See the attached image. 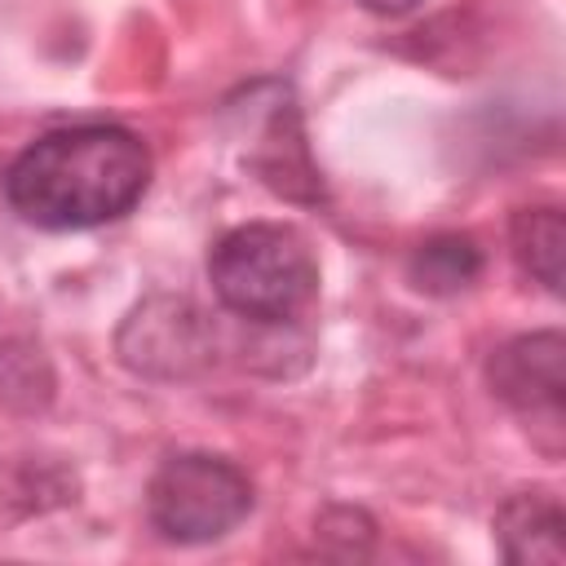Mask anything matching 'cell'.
Masks as SVG:
<instances>
[{
    "mask_svg": "<svg viewBox=\"0 0 566 566\" xmlns=\"http://www.w3.org/2000/svg\"><path fill=\"white\" fill-rule=\"evenodd\" d=\"M150 186V150L115 124L35 137L4 177L9 203L40 230H88L124 217Z\"/></svg>",
    "mask_w": 566,
    "mask_h": 566,
    "instance_id": "obj_1",
    "label": "cell"
},
{
    "mask_svg": "<svg viewBox=\"0 0 566 566\" xmlns=\"http://www.w3.org/2000/svg\"><path fill=\"white\" fill-rule=\"evenodd\" d=\"M217 301L248 323H292L318 296V261L296 226L252 221L217 239L208 256Z\"/></svg>",
    "mask_w": 566,
    "mask_h": 566,
    "instance_id": "obj_2",
    "label": "cell"
},
{
    "mask_svg": "<svg viewBox=\"0 0 566 566\" xmlns=\"http://www.w3.org/2000/svg\"><path fill=\"white\" fill-rule=\"evenodd\" d=\"M150 522L164 539L208 544L234 531L252 509V482L239 464L203 451L168 455L146 491Z\"/></svg>",
    "mask_w": 566,
    "mask_h": 566,
    "instance_id": "obj_3",
    "label": "cell"
},
{
    "mask_svg": "<svg viewBox=\"0 0 566 566\" xmlns=\"http://www.w3.org/2000/svg\"><path fill=\"white\" fill-rule=\"evenodd\" d=\"M491 394L531 429V438L562 455L566 438V340L562 332H531L500 345L486 363Z\"/></svg>",
    "mask_w": 566,
    "mask_h": 566,
    "instance_id": "obj_4",
    "label": "cell"
},
{
    "mask_svg": "<svg viewBox=\"0 0 566 566\" xmlns=\"http://www.w3.org/2000/svg\"><path fill=\"white\" fill-rule=\"evenodd\" d=\"M119 354L146 376H190L208 363L212 336L195 305L186 301H146L128 314L119 332Z\"/></svg>",
    "mask_w": 566,
    "mask_h": 566,
    "instance_id": "obj_5",
    "label": "cell"
},
{
    "mask_svg": "<svg viewBox=\"0 0 566 566\" xmlns=\"http://www.w3.org/2000/svg\"><path fill=\"white\" fill-rule=\"evenodd\" d=\"M562 531H566V517H562L557 495H548V491H517L495 513V535H500V548L509 562L562 566L566 562Z\"/></svg>",
    "mask_w": 566,
    "mask_h": 566,
    "instance_id": "obj_6",
    "label": "cell"
},
{
    "mask_svg": "<svg viewBox=\"0 0 566 566\" xmlns=\"http://www.w3.org/2000/svg\"><path fill=\"white\" fill-rule=\"evenodd\" d=\"M478 274H482V248L469 234H433L407 261V279L429 296H451L469 287Z\"/></svg>",
    "mask_w": 566,
    "mask_h": 566,
    "instance_id": "obj_7",
    "label": "cell"
},
{
    "mask_svg": "<svg viewBox=\"0 0 566 566\" xmlns=\"http://www.w3.org/2000/svg\"><path fill=\"white\" fill-rule=\"evenodd\" d=\"M513 256L517 265L544 287V292H562V252H566V226L557 208H522L513 217Z\"/></svg>",
    "mask_w": 566,
    "mask_h": 566,
    "instance_id": "obj_8",
    "label": "cell"
},
{
    "mask_svg": "<svg viewBox=\"0 0 566 566\" xmlns=\"http://www.w3.org/2000/svg\"><path fill=\"white\" fill-rule=\"evenodd\" d=\"M371 13H385V18H398V13H407V9H416L420 0H363Z\"/></svg>",
    "mask_w": 566,
    "mask_h": 566,
    "instance_id": "obj_9",
    "label": "cell"
}]
</instances>
